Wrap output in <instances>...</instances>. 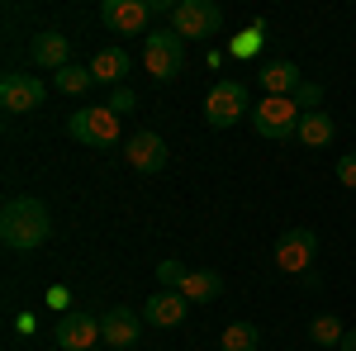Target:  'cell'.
<instances>
[{
	"label": "cell",
	"mask_w": 356,
	"mask_h": 351,
	"mask_svg": "<svg viewBox=\"0 0 356 351\" xmlns=\"http://www.w3.org/2000/svg\"><path fill=\"white\" fill-rule=\"evenodd\" d=\"M53 85L62 90V95H86V90L95 85V72H90V67H76V62H72V67H62V72L53 76Z\"/></svg>",
	"instance_id": "obj_21"
},
{
	"label": "cell",
	"mask_w": 356,
	"mask_h": 351,
	"mask_svg": "<svg viewBox=\"0 0 356 351\" xmlns=\"http://www.w3.org/2000/svg\"><path fill=\"white\" fill-rule=\"evenodd\" d=\"M337 351H356V327H347V337H342V347Z\"/></svg>",
	"instance_id": "obj_27"
},
{
	"label": "cell",
	"mask_w": 356,
	"mask_h": 351,
	"mask_svg": "<svg viewBox=\"0 0 356 351\" xmlns=\"http://www.w3.org/2000/svg\"><path fill=\"white\" fill-rule=\"evenodd\" d=\"M300 105L295 100H275V95H261L257 109H252V129L261 138H271V142H285V138L300 133Z\"/></svg>",
	"instance_id": "obj_5"
},
{
	"label": "cell",
	"mask_w": 356,
	"mask_h": 351,
	"mask_svg": "<svg viewBox=\"0 0 356 351\" xmlns=\"http://www.w3.org/2000/svg\"><path fill=\"white\" fill-rule=\"evenodd\" d=\"M67 133L76 138L81 147L110 152V147H119V114H114L110 105H86L67 119Z\"/></svg>",
	"instance_id": "obj_3"
},
{
	"label": "cell",
	"mask_w": 356,
	"mask_h": 351,
	"mask_svg": "<svg viewBox=\"0 0 356 351\" xmlns=\"http://www.w3.org/2000/svg\"><path fill=\"white\" fill-rule=\"evenodd\" d=\"M290 100L300 105V114H314V109H323V85H318V81H304Z\"/></svg>",
	"instance_id": "obj_23"
},
{
	"label": "cell",
	"mask_w": 356,
	"mask_h": 351,
	"mask_svg": "<svg viewBox=\"0 0 356 351\" xmlns=\"http://www.w3.org/2000/svg\"><path fill=\"white\" fill-rule=\"evenodd\" d=\"M219 347H223V351H257V347H261V332H257V323L238 318V323H228V327H223Z\"/></svg>",
	"instance_id": "obj_20"
},
{
	"label": "cell",
	"mask_w": 356,
	"mask_h": 351,
	"mask_svg": "<svg viewBox=\"0 0 356 351\" xmlns=\"http://www.w3.org/2000/svg\"><path fill=\"white\" fill-rule=\"evenodd\" d=\"M105 105H110L114 114H129V109L138 105V95H134V90H129V85H119V90H114V95H110V100H105Z\"/></svg>",
	"instance_id": "obj_26"
},
{
	"label": "cell",
	"mask_w": 356,
	"mask_h": 351,
	"mask_svg": "<svg viewBox=\"0 0 356 351\" xmlns=\"http://www.w3.org/2000/svg\"><path fill=\"white\" fill-rule=\"evenodd\" d=\"M304 147H328L332 138H337V124H332L328 109H314V114H304L300 119V133H295Z\"/></svg>",
	"instance_id": "obj_18"
},
{
	"label": "cell",
	"mask_w": 356,
	"mask_h": 351,
	"mask_svg": "<svg viewBox=\"0 0 356 351\" xmlns=\"http://www.w3.org/2000/svg\"><path fill=\"white\" fill-rule=\"evenodd\" d=\"M43 100H48V85L38 81V76H29V72H5L0 76V109L5 114H29Z\"/></svg>",
	"instance_id": "obj_10"
},
{
	"label": "cell",
	"mask_w": 356,
	"mask_h": 351,
	"mask_svg": "<svg viewBox=\"0 0 356 351\" xmlns=\"http://www.w3.org/2000/svg\"><path fill=\"white\" fill-rule=\"evenodd\" d=\"M124 157H129V166H134V171H143V176H157L171 152H166V138H162V133L143 129V133H134L129 142H124Z\"/></svg>",
	"instance_id": "obj_12"
},
{
	"label": "cell",
	"mask_w": 356,
	"mask_h": 351,
	"mask_svg": "<svg viewBox=\"0 0 356 351\" xmlns=\"http://www.w3.org/2000/svg\"><path fill=\"white\" fill-rule=\"evenodd\" d=\"M100 19L105 28L114 33H124V38H134V33H152V5L147 0H100Z\"/></svg>",
	"instance_id": "obj_9"
},
{
	"label": "cell",
	"mask_w": 356,
	"mask_h": 351,
	"mask_svg": "<svg viewBox=\"0 0 356 351\" xmlns=\"http://www.w3.org/2000/svg\"><path fill=\"white\" fill-rule=\"evenodd\" d=\"M90 72H95V85H124V76L134 72V57L124 53V48H100L95 62H90Z\"/></svg>",
	"instance_id": "obj_16"
},
{
	"label": "cell",
	"mask_w": 356,
	"mask_h": 351,
	"mask_svg": "<svg viewBox=\"0 0 356 351\" xmlns=\"http://www.w3.org/2000/svg\"><path fill=\"white\" fill-rule=\"evenodd\" d=\"M318 256V233L314 228H285L275 238V266L290 270V275H304Z\"/></svg>",
	"instance_id": "obj_8"
},
{
	"label": "cell",
	"mask_w": 356,
	"mask_h": 351,
	"mask_svg": "<svg viewBox=\"0 0 356 351\" xmlns=\"http://www.w3.org/2000/svg\"><path fill=\"white\" fill-rule=\"evenodd\" d=\"M171 28L181 38H214L223 28V10L214 0H181L176 15H171Z\"/></svg>",
	"instance_id": "obj_6"
},
{
	"label": "cell",
	"mask_w": 356,
	"mask_h": 351,
	"mask_svg": "<svg viewBox=\"0 0 356 351\" xmlns=\"http://www.w3.org/2000/svg\"><path fill=\"white\" fill-rule=\"evenodd\" d=\"M143 342V313H134L129 304H114L100 318V347L110 351H138Z\"/></svg>",
	"instance_id": "obj_7"
},
{
	"label": "cell",
	"mask_w": 356,
	"mask_h": 351,
	"mask_svg": "<svg viewBox=\"0 0 356 351\" xmlns=\"http://www.w3.org/2000/svg\"><path fill=\"white\" fill-rule=\"evenodd\" d=\"M186 313H191V299L181 290H157V295L143 299V323H152V327H176V323H186Z\"/></svg>",
	"instance_id": "obj_13"
},
{
	"label": "cell",
	"mask_w": 356,
	"mask_h": 351,
	"mask_svg": "<svg viewBox=\"0 0 356 351\" xmlns=\"http://www.w3.org/2000/svg\"><path fill=\"white\" fill-rule=\"evenodd\" d=\"M204 119L209 129H233L238 119H252V90L247 81H219L204 100Z\"/></svg>",
	"instance_id": "obj_4"
},
{
	"label": "cell",
	"mask_w": 356,
	"mask_h": 351,
	"mask_svg": "<svg viewBox=\"0 0 356 351\" xmlns=\"http://www.w3.org/2000/svg\"><path fill=\"white\" fill-rule=\"evenodd\" d=\"M261 43H266V28L252 24V28H243V33L233 38V48H228V53H233V57H252L257 48H261Z\"/></svg>",
	"instance_id": "obj_22"
},
{
	"label": "cell",
	"mask_w": 356,
	"mask_h": 351,
	"mask_svg": "<svg viewBox=\"0 0 356 351\" xmlns=\"http://www.w3.org/2000/svg\"><path fill=\"white\" fill-rule=\"evenodd\" d=\"M53 342L62 351H95V347H100V318L86 313V309H67V313L57 318Z\"/></svg>",
	"instance_id": "obj_11"
},
{
	"label": "cell",
	"mask_w": 356,
	"mask_h": 351,
	"mask_svg": "<svg viewBox=\"0 0 356 351\" xmlns=\"http://www.w3.org/2000/svg\"><path fill=\"white\" fill-rule=\"evenodd\" d=\"M143 67H147V76L152 81H176L181 76V67H186V38L176 33V28H152L147 38H143Z\"/></svg>",
	"instance_id": "obj_2"
},
{
	"label": "cell",
	"mask_w": 356,
	"mask_h": 351,
	"mask_svg": "<svg viewBox=\"0 0 356 351\" xmlns=\"http://www.w3.org/2000/svg\"><path fill=\"white\" fill-rule=\"evenodd\" d=\"M257 85H261L266 95H275V100H290V95L304 85V76H300L295 62H266V67L257 72Z\"/></svg>",
	"instance_id": "obj_15"
},
{
	"label": "cell",
	"mask_w": 356,
	"mask_h": 351,
	"mask_svg": "<svg viewBox=\"0 0 356 351\" xmlns=\"http://www.w3.org/2000/svg\"><path fill=\"white\" fill-rule=\"evenodd\" d=\"M95 351H110V347H95Z\"/></svg>",
	"instance_id": "obj_28"
},
{
	"label": "cell",
	"mask_w": 356,
	"mask_h": 351,
	"mask_svg": "<svg viewBox=\"0 0 356 351\" xmlns=\"http://www.w3.org/2000/svg\"><path fill=\"white\" fill-rule=\"evenodd\" d=\"M337 181L347 190H356V152H342V157H337Z\"/></svg>",
	"instance_id": "obj_25"
},
{
	"label": "cell",
	"mask_w": 356,
	"mask_h": 351,
	"mask_svg": "<svg viewBox=\"0 0 356 351\" xmlns=\"http://www.w3.org/2000/svg\"><path fill=\"white\" fill-rule=\"evenodd\" d=\"M29 57H33V67H43V72H62V67H72V38H62L53 28H43V33H33L29 38Z\"/></svg>",
	"instance_id": "obj_14"
},
{
	"label": "cell",
	"mask_w": 356,
	"mask_h": 351,
	"mask_svg": "<svg viewBox=\"0 0 356 351\" xmlns=\"http://www.w3.org/2000/svg\"><path fill=\"white\" fill-rule=\"evenodd\" d=\"M309 337L318 342V351H337V347H342V337H347V327H342L337 313H318V318L309 323Z\"/></svg>",
	"instance_id": "obj_19"
},
{
	"label": "cell",
	"mask_w": 356,
	"mask_h": 351,
	"mask_svg": "<svg viewBox=\"0 0 356 351\" xmlns=\"http://www.w3.org/2000/svg\"><path fill=\"white\" fill-rule=\"evenodd\" d=\"M157 280H162V290H181V280H186L181 261H162V266H157Z\"/></svg>",
	"instance_id": "obj_24"
},
{
	"label": "cell",
	"mask_w": 356,
	"mask_h": 351,
	"mask_svg": "<svg viewBox=\"0 0 356 351\" xmlns=\"http://www.w3.org/2000/svg\"><path fill=\"white\" fill-rule=\"evenodd\" d=\"M53 233V218L48 204L33 199V195H10L5 209H0V243L10 252H38Z\"/></svg>",
	"instance_id": "obj_1"
},
{
	"label": "cell",
	"mask_w": 356,
	"mask_h": 351,
	"mask_svg": "<svg viewBox=\"0 0 356 351\" xmlns=\"http://www.w3.org/2000/svg\"><path fill=\"white\" fill-rule=\"evenodd\" d=\"M181 295L191 299V304H214L223 295V275L214 266H200V270H186V280H181Z\"/></svg>",
	"instance_id": "obj_17"
}]
</instances>
